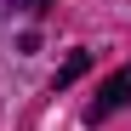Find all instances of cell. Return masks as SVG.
Segmentation results:
<instances>
[{
    "label": "cell",
    "instance_id": "obj_3",
    "mask_svg": "<svg viewBox=\"0 0 131 131\" xmlns=\"http://www.w3.org/2000/svg\"><path fill=\"white\" fill-rule=\"evenodd\" d=\"M12 6H23L29 17H40V12H46V6H51V0H12Z\"/></svg>",
    "mask_w": 131,
    "mask_h": 131
},
{
    "label": "cell",
    "instance_id": "obj_2",
    "mask_svg": "<svg viewBox=\"0 0 131 131\" xmlns=\"http://www.w3.org/2000/svg\"><path fill=\"white\" fill-rule=\"evenodd\" d=\"M85 69H91V51H69V63H63V69H57V80H51V85L63 91V85H74V80H80Z\"/></svg>",
    "mask_w": 131,
    "mask_h": 131
},
{
    "label": "cell",
    "instance_id": "obj_1",
    "mask_svg": "<svg viewBox=\"0 0 131 131\" xmlns=\"http://www.w3.org/2000/svg\"><path fill=\"white\" fill-rule=\"evenodd\" d=\"M125 103H131V63H125L120 74L103 80V91L91 97V108H85V125H103V120L114 114V108H125Z\"/></svg>",
    "mask_w": 131,
    "mask_h": 131
}]
</instances>
